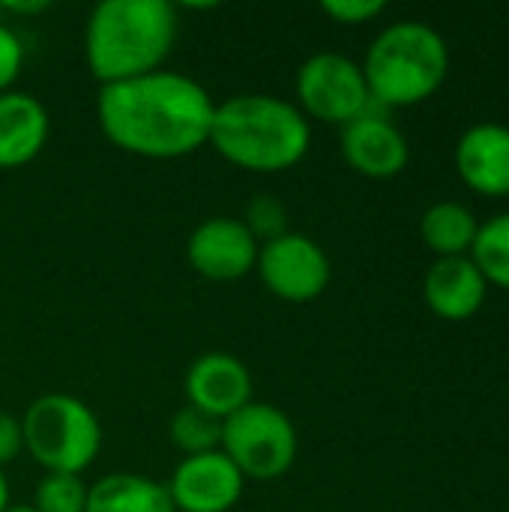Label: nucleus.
Returning <instances> with one entry per match:
<instances>
[{
  "instance_id": "1",
  "label": "nucleus",
  "mask_w": 509,
  "mask_h": 512,
  "mask_svg": "<svg viewBox=\"0 0 509 512\" xmlns=\"http://www.w3.org/2000/svg\"><path fill=\"white\" fill-rule=\"evenodd\" d=\"M216 102L204 84L159 69L132 81L99 87L96 120L102 135L141 159H183L210 141Z\"/></svg>"
},
{
  "instance_id": "2",
  "label": "nucleus",
  "mask_w": 509,
  "mask_h": 512,
  "mask_svg": "<svg viewBox=\"0 0 509 512\" xmlns=\"http://www.w3.org/2000/svg\"><path fill=\"white\" fill-rule=\"evenodd\" d=\"M168 0H102L84 27V60L99 87L159 72L177 42Z\"/></svg>"
},
{
  "instance_id": "3",
  "label": "nucleus",
  "mask_w": 509,
  "mask_h": 512,
  "mask_svg": "<svg viewBox=\"0 0 509 512\" xmlns=\"http://www.w3.org/2000/svg\"><path fill=\"white\" fill-rule=\"evenodd\" d=\"M207 144L234 168L282 174L306 159L312 126L303 111L282 96L237 93L216 105Z\"/></svg>"
},
{
  "instance_id": "4",
  "label": "nucleus",
  "mask_w": 509,
  "mask_h": 512,
  "mask_svg": "<svg viewBox=\"0 0 509 512\" xmlns=\"http://www.w3.org/2000/svg\"><path fill=\"white\" fill-rule=\"evenodd\" d=\"M450 72L444 36L423 21H396L384 27L363 60L372 99L381 108H408L429 99Z\"/></svg>"
},
{
  "instance_id": "5",
  "label": "nucleus",
  "mask_w": 509,
  "mask_h": 512,
  "mask_svg": "<svg viewBox=\"0 0 509 512\" xmlns=\"http://www.w3.org/2000/svg\"><path fill=\"white\" fill-rule=\"evenodd\" d=\"M21 438L30 459L45 474L81 477L102 450V426L87 402L69 393L33 399L21 417Z\"/></svg>"
},
{
  "instance_id": "6",
  "label": "nucleus",
  "mask_w": 509,
  "mask_h": 512,
  "mask_svg": "<svg viewBox=\"0 0 509 512\" xmlns=\"http://www.w3.org/2000/svg\"><path fill=\"white\" fill-rule=\"evenodd\" d=\"M219 450L255 483L282 480L297 462V429L291 417L270 402H249L222 420Z\"/></svg>"
},
{
  "instance_id": "7",
  "label": "nucleus",
  "mask_w": 509,
  "mask_h": 512,
  "mask_svg": "<svg viewBox=\"0 0 509 512\" xmlns=\"http://www.w3.org/2000/svg\"><path fill=\"white\" fill-rule=\"evenodd\" d=\"M297 108L306 120L348 126L372 105L363 66L336 51H318L297 69Z\"/></svg>"
},
{
  "instance_id": "8",
  "label": "nucleus",
  "mask_w": 509,
  "mask_h": 512,
  "mask_svg": "<svg viewBox=\"0 0 509 512\" xmlns=\"http://www.w3.org/2000/svg\"><path fill=\"white\" fill-rule=\"evenodd\" d=\"M255 273L273 297L285 303H312L327 291L333 267L312 237L288 231L258 249Z\"/></svg>"
},
{
  "instance_id": "9",
  "label": "nucleus",
  "mask_w": 509,
  "mask_h": 512,
  "mask_svg": "<svg viewBox=\"0 0 509 512\" xmlns=\"http://www.w3.org/2000/svg\"><path fill=\"white\" fill-rule=\"evenodd\" d=\"M177 512H231L246 489V477L222 453L186 456L165 483Z\"/></svg>"
},
{
  "instance_id": "10",
  "label": "nucleus",
  "mask_w": 509,
  "mask_h": 512,
  "mask_svg": "<svg viewBox=\"0 0 509 512\" xmlns=\"http://www.w3.org/2000/svg\"><path fill=\"white\" fill-rule=\"evenodd\" d=\"M258 240L234 216L204 219L186 240L189 267L210 282H237L255 273Z\"/></svg>"
},
{
  "instance_id": "11",
  "label": "nucleus",
  "mask_w": 509,
  "mask_h": 512,
  "mask_svg": "<svg viewBox=\"0 0 509 512\" xmlns=\"http://www.w3.org/2000/svg\"><path fill=\"white\" fill-rule=\"evenodd\" d=\"M342 156L357 174L372 180H390L405 171L411 147L399 126L387 120V108L372 99L363 117L342 126Z\"/></svg>"
},
{
  "instance_id": "12",
  "label": "nucleus",
  "mask_w": 509,
  "mask_h": 512,
  "mask_svg": "<svg viewBox=\"0 0 509 512\" xmlns=\"http://www.w3.org/2000/svg\"><path fill=\"white\" fill-rule=\"evenodd\" d=\"M186 405L228 420L252 402V375L246 363L228 351H207L195 357L183 378Z\"/></svg>"
},
{
  "instance_id": "13",
  "label": "nucleus",
  "mask_w": 509,
  "mask_h": 512,
  "mask_svg": "<svg viewBox=\"0 0 509 512\" xmlns=\"http://www.w3.org/2000/svg\"><path fill=\"white\" fill-rule=\"evenodd\" d=\"M51 138L48 108L27 90L0 93V171L30 165Z\"/></svg>"
},
{
  "instance_id": "14",
  "label": "nucleus",
  "mask_w": 509,
  "mask_h": 512,
  "mask_svg": "<svg viewBox=\"0 0 509 512\" xmlns=\"http://www.w3.org/2000/svg\"><path fill=\"white\" fill-rule=\"evenodd\" d=\"M459 177L480 195H509V126L477 123L456 144Z\"/></svg>"
},
{
  "instance_id": "15",
  "label": "nucleus",
  "mask_w": 509,
  "mask_h": 512,
  "mask_svg": "<svg viewBox=\"0 0 509 512\" xmlns=\"http://www.w3.org/2000/svg\"><path fill=\"white\" fill-rule=\"evenodd\" d=\"M486 276L468 258H438L423 279V297L429 309L444 321H468L486 300Z\"/></svg>"
},
{
  "instance_id": "16",
  "label": "nucleus",
  "mask_w": 509,
  "mask_h": 512,
  "mask_svg": "<svg viewBox=\"0 0 509 512\" xmlns=\"http://www.w3.org/2000/svg\"><path fill=\"white\" fill-rule=\"evenodd\" d=\"M84 512H177L165 483L144 474H105L87 489Z\"/></svg>"
},
{
  "instance_id": "17",
  "label": "nucleus",
  "mask_w": 509,
  "mask_h": 512,
  "mask_svg": "<svg viewBox=\"0 0 509 512\" xmlns=\"http://www.w3.org/2000/svg\"><path fill=\"white\" fill-rule=\"evenodd\" d=\"M477 231H480V225H477L474 213L459 201L432 204L420 222V234H423L426 246L432 252H438L441 258H459L465 252H471Z\"/></svg>"
},
{
  "instance_id": "18",
  "label": "nucleus",
  "mask_w": 509,
  "mask_h": 512,
  "mask_svg": "<svg viewBox=\"0 0 509 512\" xmlns=\"http://www.w3.org/2000/svg\"><path fill=\"white\" fill-rule=\"evenodd\" d=\"M168 438L183 453V459L213 453L222 444V420H216L192 405H183L168 420Z\"/></svg>"
},
{
  "instance_id": "19",
  "label": "nucleus",
  "mask_w": 509,
  "mask_h": 512,
  "mask_svg": "<svg viewBox=\"0 0 509 512\" xmlns=\"http://www.w3.org/2000/svg\"><path fill=\"white\" fill-rule=\"evenodd\" d=\"M471 261L480 267L486 282H495L498 288L509 291V213L480 225L471 246Z\"/></svg>"
},
{
  "instance_id": "20",
  "label": "nucleus",
  "mask_w": 509,
  "mask_h": 512,
  "mask_svg": "<svg viewBox=\"0 0 509 512\" xmlns=\"http://www.w3.org/2000/svg\"><path fill=\"white\" fill-rule=\"evenodd\" d=\"M87 489L75 474H45L33 492L36 512H84L87 510Z\"/></svg>"
},
{
  "instance_id": "21",
  "label": "nucleus",
  "mask_w": 509,
  "mask_h": 512,
  "mask_svg": "<svg viewBox=\"0 0 509 512\" xmlns=\"http://www.w3.org/2000/svg\"><path fill=\"white\" fill-rule=\"evenodd\" d=\"M249 234L258 240V246L288 234V213H285V204L276 198V195H258L246 204V213L240 219Z\"/></svg>"
},
{
  "instance_id": "22",
  "label": "nucleus",
  "mask_w": 509,
  "mask_h": 512,
  "mask_svg": "<svg viewBox=\"0 0 509 512\" xmlns=\"http://www.w3.org/2000/svg\"><path fill=\"white\" fill-rule=\"evenodd\" d=\"M24 57H27V48L21 36L0 21V93L12 90V84L18 81L24 69Z\"/></svg>"
},
{
  "instance_id": "23",
  "label": "nucleus",
  "mask_w": 509,
  "mask_h": 512,
  "mask_svg": "<svg viewBox=\"0 0 509 512\" xmlns=\"http://www.w3.org/2000/svg\"><path fill=\"white\" fill-rule=\"evenodd\" d=\"M321 9L339 24H366L378 18L387 9V3L384 0H324Z\"/></svg>"
},
{
  "instance_id": "24",
  "label": "nucleus",
  "mask_w": 509,
  "mask_h": 512,
  "mask_svg": "<svg viewBox=\"0 0 509 512\" xmlns=\"http://www.w3.org/2000/svg\"><path fill=\"white\" fill-rule=\"evenodd\" d=\"M24 450V438H21V420H15L12 414L0 411V471L6 465H12Z\"/></svg>"
},
{
  "instance_id": "25",
  "label": "nucleus",
  "mask_w": 509,
  "mask_h": 512,
  "mask_svg": "<svg viewBox=\"0 0 509 512\" xmlns=\"http://www.w3.org/2000/svg\"><path fill=\"white\" fill-rule=\"evenodd\" d=\"M51 9L48 0H0V12L6 15H39Z\"/></svg>"
},
{
  "instance_id": "26",
  "label": "nucleus",
  "mask_w": 509,
  "mask_h": 512,
  "mask_svg": "<svg viewBox=\"0 0 509 512\" xmlns=\"http://www.w3.org/2000/svg\"><path fill=\"white\" fill-rule=\"evenodd\" d=\"M12 507V492H9V480L6 474L0 471V512H6Z\"/></svg>"
},
{
  "instance_id": "27",
  "label": "nucleus",
  "mask_w": 509,
  "mask_h": 512,
  "mask_svg": "<svg viewBox=\"0 0 509 512\" xmlns=\"http://www.w3.org/2000/svg\"><path fill=\"white\" fill-rule=\"evenodd\" d=\"M6 512H36V510H33V507H9Z\"/></svg>"
}]
</instances>
